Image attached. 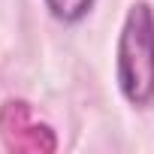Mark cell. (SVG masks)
Here are the masks:
<instances>
[{
  "label": "cell",
  "instance_id": "6da1fadb",
  "mask_svg": "<svg viewBox=\"0 0 154 154\" xmlns=\"http://www.w3.org/2000/svg\"><path fill=\"white\" fill-rule=\"evenodd\" d=\"M115 82L130 106H154V9L145 0L124 15L115 48Z\"/></svg>",
  "mask_w": 154,
  "mask_h": 154
},
{
  "label": "cell",
  "instance_id": "7a4b0ae2",
  "mask_svg": "<svg viewBox=\"0 0 154 154\" xmlns=\"http://www.w3.org/2000/svg\"><path fill=\"white\" fill-rule=\"evenodd\" d=\"M97 0H45V9L54 21L60 24H79L88 18V12L94 9Z\"/></svg>",
  "mask_w": 154,
  "mask_h": 154
}]
</instances>
